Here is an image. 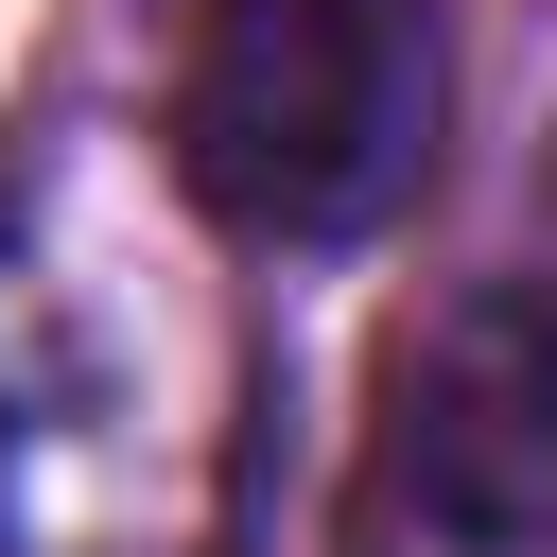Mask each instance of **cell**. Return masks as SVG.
<instances>
[{
    "mask_svg": "<svg viewBox=\"0 0 557 557\" xmlns=\"http://www.w3.org/2000/svg\"><path fill=\"white\" fill-rule=\"evenodd\" d=\"M226 313L87 209V157L0 191V557H226Z\"/></svg>",
    "mask_w": 557,
    "mask_h": 557,
    "instance_id": "6da1fadb",
    "label": "cell"
},
{
    "mask_svg": "<svg viewBox=\"0 0 557 557\" xmlns=\"http://www.w3.org/2000/svg\"><path fill=\"white\" fill-rule=\"evenodd\" d=\"M331 557H557V278L400 313Z\"/></svg>",
    "mask_w": 557,
    "mask_h": 557,
    "instance_id": "3957f363",
    "label": "cell"
},
{
    "mask_svg": "<svg viewBox=\"0 0 557 557\" xmlns=\"http://www.w3.org/2000/svg\"><path fill=\"white\" fill-rule=\"evenodd\" d=\"M435 0H209L174 52V191L226 244H366L435 174Z\"/></svg>",
    "mask_w": 557,
    "mask_h": 557,
    "instance_id": "7a4b0ae2",
    "label": "cell"
}]
</instances>
